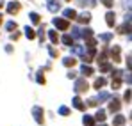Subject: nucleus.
I'll return each instance as SVG.
<instances>
[{
  "mask_svg": "<svg viewBox=\"0 0 132 126\" xmlns=\"http://www.w3.org/2000/svg\"><path fill=\"white\" fill-rule=\"evenodd\" d=\"M20 11V4L18 2H9V5H7V13L9 14H16Z\"/></svg>",
  "mask_w": 132,
  "mask_h": 126,
  "instance_id": "9",
  "label": "nucleus"
},
{
  "mask_svg": "<svg viewBox=\"0 0 132 126\" xmlns=\"http://www.w3.org/2000/svg\"><path fill=\"white\" fill-rule=\"evenodd\" d=\"M61 41H63V44H66V46H71V44H73V36L64 34V36L61 37Z\"/></svg>",
  "mask_w": 132,
  "mask_h": 126,
  "instance_id": "18",
  "label": "nucleus"
},
{
  "mask_svg": "<svg viewBox=\"0 0 132 126\" xmlns=\"http://www.w3.org/2000/svg\"><path fill=\"white\" fill-rule=\"evenodd\" d=\"M71 36H73V39H80L82 37V28H79V27L71 28Z\"/></svg>",
  "mask_w": 132,
  "mask_h": 126,
  "instance_id": "20",
  "label": "nucleus"
},
{
  "mask_svg": "<svg viewBox=\"0 0 132 126\" xmlns=\"http://www.w3.org/2000/svg\"><path fill=\"white\" fill-rule=\"evenodd\" d=\"M130 57H132V53H130Z\"/></svg>",
  "mask_w": 132,
  "mask_h": 126,
  "instance_id": "48",
  "label": "nucleus"
},
{
  "mask_svg": "<svg viewBox=\"0 0 132 126\" xmlns=\"http://www.w3.org/2000/svg\"><path fill=\"white\" fill-rule=\"evenodd\" d=\"M105 21H107L109 27H114V23H116V14H114L112 11H109V13L105 14Z\"/></svg>",
  "mask_w": 132,
  "mask_h": 126,
  "instance_id": "12",
  "label": "nucleus"
},
{
  "mask_svg": "<svg viewBox=\"0 0 132 126\" xmlns=\"http://www.w3.org/2000/svg\"><path fill=\"white\" fill-rule=\"evenodd\" d=\"M118 32H120V34H132V25L129 21L123 23V25H120V27H118Z\"/></svg>",
  "mask_w": 132,
  "mask_h": 126,
  "instance_id": "8",
  "label": "nucleus"
},
{
  "mask_svg": "<svg viewBox=\"0 0 132 126\" xmlns=\"http://www.w3.org/2000/svg\"><path fill=\"white\" fill-rule=\"evenodd\" d=\"M95 115H84L82 117V123H84V126H95Z\"/></svg>",
  "mask_w": 132,
  "mask_h": 126,
  "instance_id": "14",
  "label": "nucleus"
},
{
  "mask_svg": "<svg viewBox=\"0 0 132 126\" xmlns=\"http://www.w3.org/2000/svg\"><path fill=\"white\" fill-rule=\"evenodd\" d=\"M100 71L102 73H109V71H112V66L109 62H102L100 64Z\"/></svg>",
  "mask_w": 132,
  "mask_h": 126,
  "instance_id": "22",
  "label": "nucleus"
},
{
  "mask_svg": "<svg viewBox=\"0 0 132 126\" xmlns=\"http://www.w3.org/2000/svg\"><path fill=\"white\" fill-rule=\"evenodd\" d=\"M5 52H9V53H11V52H13V46H11V44H7V46H5Z\"/></svg>",
  "mask_w": 132,
  "mask_h": 126,
  "instance_id": "43",
  "label": "nucleus"
},
{
  "mask_svg": "<svg viewBox=\"0 0 132 126\" xmlns=\"http://www.w3.org/2000/svg\"><path fill=\"white\" fill-rule=\"evenodd\" d=\"M2 4H4V2H2V0H0V7H2Z\"/></svg>",
  "mask_w": 132,
  "mask_h": 126,
  "instance_id": "45",
  "label": "nucleus"
},
{
  "mask_svg": "<svg viewBox=\"0 0 132 126\" xmlns=\"http://www.w3.org/2000/svg\"><path fill=\"white\" fill-rule=\"evenodd\" d=\"M120 52H121V48H120V46H112V48H111V57H112V61H114V62H120V61H121Z\"/></svg>",
  "mask_w": 132,
  "mask_h": 126,
  "instance_id": "6",
  "label": "nucleus"
},
{
  "mask_svg": "<svg viewBox=\"0 0 132 126\" xmlns=\"http://www.w3.org/2000/svg\"><path fill=\"white\" fill-rule=\"evenodd\" d=\"M73 89H75V92H79V94H80V92H86V91L89 89L86 78H77V80H75V87H73Z\"/></svg>",
  "mask_w": 132,
  "mask_h": 126,
  "instance_id": "2",
  "label": "nucleus"
},
{
  "mask_svg": "<svg viewBox=\"0 0 132 126\" xmlns=\"http://www.w3.org/2000/svg\"><path fill=\"white\" fill-rule=\"evenodd\" d=\"M77 20H79V23H84V25H86V23H89V20H91V14L86 11V13L79 14V16H77Z\"/></svg>",
  "mask_w": 132,
  "mask_h": 126,
  "instance_id": "13",
  "label": "nucleus"
},
{
  "mask_svg": "<svg viewBox=\"0 0 132 126\" xmlns=\"http://www.w3.org/2000/svg\"><path fill=\"white\" fill-rule=\"evenodd\" d=\"M63 64H64L66 67H73V66L77 64V59H73V57H64V59H63Z\"/></svg>",
  "mask_w": 132,
  "mask_h": 126,
  "instance_id": "17",
  "label": "nucleus"
},
{
  "mask_svg": "<svg viewBox=\"0 0 132 126\" xmlns=\"http://www.w3.org/2000/svg\"><path fill=\"white\" fill-rule=\"evenodd\" d=\"M112 124H114V126H123V124H125V117H123L121 114H118V115L112 119Z\"/></svg>",
  "mask_w": 132,
  "mask_h": 126,
  "instance_id": "16",
  "label": "nucleus"
},
{
  "mask_svg": "<svg viewBox=\"0 0 132 126\" xmlns=\"http://www.w3.org/2000/svg\"><path fill=\"white\" fill-rule=\"evenodd\" d=\"M98 126H107V124H104V123H102V124H98Z\"/></svg>",
  "mask_w": 132,
  "mask_h": 126,
  "instance_id": "44",
  "label": "nucleus"
},
{
  "mask_svg": "<svg viewBox=\"0 0 132 126\" xmlns=\"http://www.w3.org/2000/svg\"><path fill=\"white\" fill-rule=\"evenodd\" d=\"M36 80H38V84H45V76H43V71H38V75H36Z\"/></svg>",
  "mask_w": 132,
  "mask_h": 126,
  "instance_id": "32",
  "label": "nucleus"
},
{
  "mask_svg": "<svg viewBox=\"0 0 132 126\" xmlns=\"http://www.w3.org/2000/svg\"><path fill=\"white\" fill-rule=\"evenodd\" d=\"M125 21H129V23H132V11H129V13L125 14Z\"/></svg>",
  "mask_w": 132,
  "mask_h": 126,
  "instance_id": "40",
  "label": "nucleus"
},
{
  "mask_svg": "<svg viewBox=\"0 0 132 126\" xmlns=\"http://www.w3.org/2000/svg\"><path fill=\"white\" fill-rule=\"evenodd\" d=\"M52 23H54V27L59 28V30H68V28H70V21L66 20V18H54Z\"/></svg>",
  "mask_w": 132,
  "mask_h": 126,
  "instance_id": "1",
  "label": "nucleus"
},
{
  "mask_svg": "<svg viewBox=\"0 0 132 126\" xmlns=\"http://www.w3.org/2000/svg\"><path fill=\"white\" fill-rule=\"evenodd\" d=\"M120 108H121V100H118V98L111 100V103H109V112H118Z\"/></svg>",
  "mask_w": 132,
  "mask_h": 126,
  "instance_id": "5",
  "label": "nucleus"
},
{
  "mask_svg": "<svg viewBox=\"0 0 132 126\" xmlns=\"http://www.w3.org/2000/svg\"><path fill=\"white\" fill-rule=\"evenodd\" d=\"M105 117H107V115H105V110H102V108L95 114V119H96V121H100V123H104V121H105Z\"/></svg>",
  "mask_w": 132,
  "mask_h": 126,
  "instance_id": "19",
  "label": "nucleus"
},
{
  "mask_svg": "<svg viewBox=\"0 0 132 126\" xmlns=\"http://www.w3.org/2000/svg\"><path fill=\"white\" fill-rule=\"evenodd\" d=\"M16 27H18V25H16V21H7V23H5V28H7L9 32L16 30Z\"/></svg>",
  "mask_w": 132,
  "mask_h": 126,
  "instance_id": "26",
  "label": "nucleus"
},
{
  "mask_svg": "<svg viewBox=\"0 0 132 126\" xmlns=\"http://www.w3.org/2000/svg\"><path fill=\"white\" fill-rule=\"evenodd\" d=\"M105 61H107V48H105V50H104V52L98 55V62H100V64L105 62Z\"/></svg>",
  "mask_w": 132,
  "mask_h": 126,
  "instance_id": "27",
  "label": "nucleus"
},
{
  "mask_svg": "<svg viewBox=\"0 0 132 126\" xmlns=\"http://www.w3.org/2000/svg\"><path fill=\"white\" fill-rule=\"evenodd\" d=\"M46 7L50 13H57L61 9V2L59 0H46Z\"/></svg>",
  "mask_w": 132,
  "mask_h": 126,
  "instance_id": "4",
  "label": "nucleus"
},
{
  "mask_svg": "<svg viewBox=\"0 0 132 126\" xmlns=\"http://www.w3.org/2000/svg\"><path fill=\"white\" fill-rule=\"evenodd\" d=\"M80 73H82V76H91L95 71H93V67H91V66H88V64H82V66H80Z\"/></svg>",
  "mask_w": 132,
  "mask_h": 126,
  "instance_id": "11",
  "label": "nucleus"
},
{
  "mask_svg": "<svg viewBox=\"0 0 132 126\" xmlns=\"http://www.w3.org/2000/svg\"><path fill=\"white\" fill-rule=\"evenodd\" d=\"M29 16H30V21H32V23H39V14H38V13H30Z\"/></svg>",
  "mask_w": 132,
  "mask_h": 126,
  "instance_id": "29",
  "label": "nucleus"
},
{
  "mask_svg": "<svg viewBox=\"0 0 132 126\" xmlns=\"http://www.w3.org/2000/svg\"><path fill=\"white\" fill-rule=\"evenodd\" d=\"M0 23H2V14H0Z\"/></svg>",
  "mask_w": 132,
  "mask_h": 126,
  "instance_id": "46",
  "label": "nucleus"
},
{
  "mask_svg": "<svg viewBox=\"0 0 132 126\" xmlns=\"http://www.w3.org/2000/svg\"><path fill=\"white\" fill-rule=\"evenodd\" d=\"M71 105H73V108H77V110H84V108H86V103H84L79 96H75V98L71 100Z\"/></svg>",
  "mask_w": 132,
  "mask_h": 126,
  "instance_id": "7",
  "label": "nucleus"
},
{
  "mask_svg": "<svg viewBox=\"0 0 132 126\" xmlns=\"http://www.w3.org/2000/svg\"><path fill=\"white\" fill-rule=\"evenodd\" d=\"M68 78H71V80H73V78H77V75H75V71H68Z\"/></svg>",
  "mask_w": 132,
  "mask_h": 126,
  "instance_id": "41",
  "label": "nucleus"
},
{
  "mask_svg": "<svg viewBox=\"0 0 132 126\" xmlns=\"http://www.w3.org/2000/svg\"><path fill=\"white\" fill-rule=\"evenodd\" d=\"M107 100H111V94L107 92V91H102V92L98 94V101L102 103V101H107Z\"/></svg>",
  "mask_w": 132,
  "mask_h": 126,
  "instance_id": "21",
  "label": "nucleus"
},
{
  "mask_svg": "<svg viewBox=\"0 0 132 126\" xmlns=\"http://www.w3.org/2000/svg\"><path fill=\"white\" fill-rule=\"evenodd\" d=\"M98 105V98H89L88 100V106H96Z\"/></svg>",
  "mask_w": 132,
  "mask_h": 126,
  "instance_id": "34",
  "label": "nucleus"
},
{
  "mask_svg": "<svg viewBox=\"0 0 132 126\" xmlns=\"http://www.w3.org/2000/svg\"><path fill=\"white\" fill-rule=\"evenodd\" d=\"M71 52H73V53H77V55H82V53H84V48H82V46H73V48H71Z\"/></svg>",
  "mask_w": 132,
  "mask_h": 126,
  "instance_id": "31",
  "label": "nucleus"
},
{
  "mask_svg": "<svg viewBox=\"0 0 132 126\" xmlns=\"http://www.w3.org/2000/svg\"><path fill=\"white\" fill-rule=\"evenodd\" d=\"M48 53H50V57H54V59L57 57V50H55V48H52V46H48Z\"/></svg>",
  "mask_w": 132,
  "mask_h": 126,
  "instance_id": "36",
  "label": "nucleus"
},
{
  "mask_svg": "<svg viewBox=\"0 0 132 126\" xmlns=\"http://www.w3.org/2000/svg\"><path fill=\"white\" fill-rule=\"evenodd\" d=\"M105 7H112V4H114V0H100Z\"/></svg>",
  "mask_w": 132,
  "mask_h": 126,
  "instance_id": "39",
  "label": "nucleus"
},
{
  "mask_svg": "<svg viewBox=\"0 0 132 126\" xmlns=\"http://www.w3.org/2000/svg\"><path fill=\"white\" fill-rule=\"evenodd\" d=\"M25 36H27V39H34L36 37V32L30 27H25Z\"/></svg>",
  "mask_w": 132,
  "mask_h": 126,
  "instance_id": "25",
  "label": "nucleus"
},
{
  "mask_svg": "<svg viewBox=\"0 0 132 126\" xmlns=\"http://www.w3.org/2000/svg\"><path fill=\"white\" fill-rule=\"evenodd\" d=\"M32 115H34V119H36L38 124H43V123H45L43 108H41V106H34V108H32Z\"/></svg>",
  "mask_w": 132,
  "mask_h": 126,
  "instance_id": "3",
  "label": "nucleus"
},
{
  "mask_svg": "<svg viewBox=\"0 0 132 126\" xmlns=\"http://www.w3.org/2000/svg\"><path fill=\"white\" fill-rule=\"evenodd\" d=\"M123 7L127 11H132V0H123Z\"/></svg>",
  "mask_w": 132,
  "mask_h": 126,
  "instance_id": "35",
  "label": "nucleus"
},
{
  "mask_svg": "<svg viewBox=\"0 0 132 126\" xmlns=\"http://www.w3.org/2000/svg\"><path fill=\"white\" fill-rule=\"evenodd\" d=\"M59 114H61V115H70V108H68V106H59Z\"/></svg>",
  "mask_w": 132,
  "mask_h": 126,
  "instance_id": "30",
  "label": "nucleus"
},
{
  "mask_svg": "<svg viewBox=\"0 0 132 126\" xmlns=\"http://www.w3.org/2000/svg\"><path fill=\"white\" fill-rule=\"evenodd\" d=\"M130 119H132V112H130Z\"/></svg>",
  "mask_w": 132,
  "mask_h": 126,
  "instance_id": "47",
  "label": "nucleus"
},
{
  "mask_svg": "<svg viewBox=\"0 0 132 126\" xmlns=\"http://www.w3.org/2000/svg\"><path fill=\"white\" fill-rule=\"evenodd\" d=\"M82 37L88 41V39H91L93 37V30L91 28H82Z\"/></svg>",
  "mask_w": 132,
  "mask_h": 126,
  "instance_id": "24",
  "label": "nucleus"
},
{
  "mask_svg": "<svg viewBox=\"0 0 132 126\" xmlns=\"http://www.w3.org/2000/svg\"><path fill=\"white\" fill-rule=\"evenodd\" d=\"M123 80H125L127 84L132 85V71H130V75H123Z\"/></svg>",
  "mask_w": 132,
  "mask_h": 126,
  "instance_id": "38",
  "label": "nucleus"
},
{
  "mask_svg": "<svg viewBox=\"0 0 132 126\" xmlns=\"http://www.w3.org/2000/svg\"><path fill=\"white\" fill-rule=\"evenodd\" d=\"M100 39H102L104 43H109L111 39H112V34H111V32H105V34H102V36H100Z\"/></svg>",
  "mask_w": 132,
  "mask_h": 126,
  "instance_id": "28",
  "label": "nucleus"
},
{
  "mask_svg": "<svg viewBox=\"0 0 132 126\" xmlns=\"http://www.w3.org/2000/svg\"><path fill=\"white\" fill-rule=\"evenodd\" d=\"M123 100H125V101H130V100H132V91H130V89H127V91H125Z\"/></svg>",
  "mask_w": 132,
  "mask_h": 126,
  "instance_id": "33",
  "label": "nucleus"
},
{
  "mask_svg": "<svg viewBox=\"0 0 132 126\" xmlns=\"http://www.w3.org/2000/svg\"><path fill=\"white\" fill-rule=\"evenodd\" d=\"M63 16H64L66 20H77L75 9H64V11H63Z\"/></svg>",
  "mask_w": 132,
  "mask_h": 126,
  "instance_id": "10",
  "label": "nucleus"
},
{
  "mask_svg": "<svg viewBox=\"0 0 132 126\" xmlns=\"http://www.w3.org/2000/svg\"><path fill=\"white\" fill-rule=\"evenodd\" d=\"M45 27H39V30H38V36H39V41H45Z\"/></svg>",
  "mask_w": 132,
  "mask_h": 126,
  "instance_id": "37",
  "label": "nucleus"
},
{
  "mask_svg": "<svg viewBox=\"0 0 132 126\" xmlns=\"http://www.w3.org/2000/svg\"><path fill=\"white\" fill-rule=\"evenodd\" d=\"M48 37H50V41L54 43V44H57V41H59V36H57L55 30H50V32H48Z\"/></svg>",
  "mask_w": 132,
  "mask_h": 126,
  "instance_id": "23",
  "label": "nucleus"
},
{
  "mask_svg": "<svg viewBox=\"0 0 132 126\" xmlns=\"http://www.w3.org/2000/svg\"><path fill=\"white\" fill-rule=\"evenodd\" d=\"M18 37H20V34H18V32H14V34H11V39H14V41H16Z\"/></svg>",
  "mask_w": 132,
  "mask_h": 126,
  "instance_id": "42",
  "label": "nucleus"
},
{
  "mask_svg": "<svg viewBox=\"0 0 132 126\" xmlns=\"http://www.w3.org/2000/svg\"><path fill=\"white\" fill-rule=\"evenodd\" d=\"M105 84H107V80H105L104 76H100V78H96V80H95V84H93V87L100 91V89H102V87H104Z\"/></svg>",
  "mask_w": 132,
  "mask_h": 126,
  "instance_id": "15",
  "label": "nucleus"
}]
</instances>
